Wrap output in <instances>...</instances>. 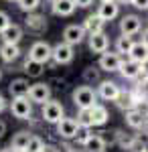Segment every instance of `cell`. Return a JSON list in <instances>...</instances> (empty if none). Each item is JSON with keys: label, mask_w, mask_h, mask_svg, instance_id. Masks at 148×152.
<instances>
[{"label": "cell", "mask_w": 148, "mask_h": 152, "mask_svg": "<svg viewBox=\"0 0 148 152\" xmlns=\"http://www.w3.org/2000/svg\"><path fill=\"white\" fill-rule=\"evenodd\" d=\"M138 152H148V146H144V148H140Z\"/></svg>", "instance_id": "obj_45"}, {"label": "cell", "mask_w": 148, "mask_h": 152, "mask_svg": "<svg viewBox=\"0 0 148 152\" xmlns=\"http://www.w3.org/2000/svg\"><path fill=\"white\" fill-rule=\"evenodd\" d=\"M0 37H2V43H12V45H18L21 41H23V26L16 23H10L2 33H0Z\"/></svg>", "instance_id": "obj_18"}, {"label": "cell", "mask_w": 148, "mask_h": 152, "mask_svg": "<svg viewBox=\"0 0 148 152\" xmlns=\"http://www.w3.org/2000/svg\"><path fill=\"white\" fill-rule=\"evenodd\" d=\"M6 107H8V102H6V97H4V95L0 94V114H2Z\"/></svg>", "instance_id": "obj_38"}, {"label": "cell", "mask_w": 148, "mask_h": 152, "mask_svg": "<svg viewBox=\"0 0 148 152\" xmlns=\"http://www.w3.org/2000/svg\"><path fill=\"white\" fill-rule=\"evenodd\" d=\"M8 107H10V114L18 120H31V116H33V102H31L29 95L12 97Z\"/></svg>", "instance_id": "obj_2"}, {"label": "cell", "mask_w": 148, "mask_h": 152, "mask_svg": "<svg viewBox=\"0 0 148 152\" xmlns=\"http://www.w3.org/2000/svg\"><path fill=\"white\" fill-rule=\"evenodd\" d=\"M4 134H6V124H4V122L0 120V138H2Z\"/></svg>", "instance_id": "obj_42"}, {"label": "cell", "mask_w": 148, "mask_h": 152, "mask_svg": "<svg viewBox=\"0 0 148 152\" xmlns=\"http://www.w3.org/2000/svg\"><path fill=\"white\" fill-rule=\"evenodd\" d=\"M103 26H106V20H103L102 16L97 14V12H93V14H87L85 18H83V28H85V33L87 35H93V33H102Z\"/></svg>", "instance_id": "obj_19"}, {"label": "cell", "mask_w": 148, "mask_h": 152, "mask_svg": "<svg viewBox=\"0 0 148 152\" xmlns=\"http://www.w3.org/2000/svg\"><path fill=\"white\" fill-rule=\"evenodd\" d=\"M59 152H73V150H71L69 144H61V146H59Z\"/></svg>", "instance_id": "obj_41"}, {"label": "cell", "mask_w": 148, "mask_h": 152, "mask_svg": "<svg viewBox=\"0 0 148 152\" xmlns=\"http://www.w3.org/2000/svg\"><path fill=\"white\" fill-rule=\"evenodd\" d=\"M0 79H2V69H0Z\"/></svg>", "instance_id": "obj_46"}, {"label": "cell", "mask_w": 148, "mask_h": 152, "mask_svg": "<svg viewBox=\"0 0 148 152\" xmlns=\"http://www.w3.org/2000/svg\"><path fill=\"white\" fill-rule=\"evenodd\" d=\"M8 2H16V0H8Z\"/></svg>", "instance_id": "obj_47"}, {"label": "cell", "mask_w": 148, "mask_h": 152, "mask_svg": "<svg viewBox=\"0 0 148 152\" xmlns=\"http://www.w3.org/2000/svg\"><path fill=\"white\" fill-rule=\"evenodd\" d=\"M100 67H87V69L83 71V81L87 83H93V81H100Z\"/></svg>", "instance_id": "obj_30"}, {"label": "cell", "mask_w": 148, "mask_h": 152, "mask_svg": "<svg viewBox=\"0 0 148 152\" xmlns=\"http://www.w3.org/2000/svg\"><path fill=\"white\" fill-rule=\"evenodd\" d=\"M118 4H132V0H118Z\"/></svg>", "instance_id": "obj_44"}, {"label": "cell", "mask_w": 148, "mask_h": 152, "mask_svg": "<svg viewBox=\"0 0 148 152\" xmlns=\"http://www.w3.org/2000/svg\"><path fill=\"white\" fill-rule=\"evenodd\" d=\"M73 57H75L73 45H69L65 41H61V43H57L53 47V63L55 65H69L73 61Z\"/></svg>", "instance_id": "obj_7"}, {"label": "cell", "mask_w": 148, "mask_h": 152, "mask_svg": "<svg viewBox=\"0 0 148 152\" xmlns=\"http://www.w3.org/2000/svg\"><path fill=\"white\" fill-rule=\"evenodd\" d=\"M142 31V20H140V16L138 14H126L122 16V20H120V33L122 35H138Z\"/></svg>", "instance_id": "obj_11"}, {"label": "cell", "mask_w": 148, "mask_h": 152, "mask_svg": "<svg viewBox=\"0 0 148 152\" xmlns=\"http://www.w3.org/2000/svg\"><path fill=\"white\" fill-rule=\"evenodd\" d=\"M87 47H89L91 53L102 55V53H106V51H108V47H110V39H108V35H106L103 31H102V33H93V35H89Z\"/></svg>", "instance_id": "obj_14"}, {"label": "cell", "mask_w": 148, "mask_h": 152, "mask_svg": "<svg viewBox=\"0 0 148 152\" xmlns=\"http://www.w3.org/2000/svg\"><path fill=\"white\" fill-rule=\"evenodd\" d=\"M75 4H77V8H89L93 0H75Z\"/></svg>", "instance_id": "obj_36"}, {"label": "cell", "mask_w": 148, "mask_h": 152, "mask_svg": "<svg viewBox=\"0 0 148 152\" xmlns=\"http://www.w3.org/2000/svg\"><path fill=\"white\" fill-rule=\"evenodd\" d=\"M97 14L102 16L106 23L118 18V14H120V4H118V0H106V2H102L100 8H97Z\"/></svg>", "instance_id": "obj_17"}, {"label": "cell", "mask_w": 148, "mask_h": 152, "mask_svg": "<svg viewBox=\"0 0 148 152\" xmlns=\"http://www.w3.org/2000/svg\"><path fill=\"white\" fill-rule=\"evenodd\" d=\"M21 47L18 45H12V43H2L0 45V59L4 63H14L16 59L21 57Z\"/></svg>", "instance_id": "obj_20"}, {"label": "cell", "mask_w": 148, "mask_h": 152, "mask_svg": "<svg viewBox=\"0 0 148 152\" xmlns=\"http://www.w3.org/2000/svg\"><path fill=\"white\" fill-rule=\"evenodd\" d=\"M122 55L116 51V53H102L100 55V61H97V67L102 71H106V73H118L120 71V65H122Z\"/></svg>", "instance_id": "obj_6"}, {"label": "cell", "mask_w": 148, "mask_h": 152, "mask_svg": "<svg viewBox=\"0 0 148 152\" xmlns=\"http://www.w3.org/2000/svg\"><path fill=\"white\" fill-rule=\"evenodd\" d=\"M140 69H142V75H144V77H148V59L144 61V63H140Z\"/></svg>", "instance_id": "obj_39"}, {"label": "cell", "mask_w": 148, "mask_h": 152, "mask_svg": "<svg viewBox=\"0 0 148 152\" xmlns=\"http://www.w3.org/2000/svg\"><path fill=\"white\" fill-rule=\"evenodd\" d=\"M132 6L138 10H148V0H132Z\"/></svg>", "instance_id": "obj_35"}, {"label": "cell", "mask_w": 148, "mask_h": 152, "mask_svg": "<svg viewBox=\"0 0 148 152\" xmlns=\"http://www.w3.org/2000/svg\"><path fill=\"white\" fill-rule=\"evenodd\" d=\"M128 57L132 59V61H136V63H144V61L148 59V47L142 43V41H138V43L132 45L130 53H128Z\"/></svg>", "instance_id": "obj_25"}, {"label": "cell", "mask_w": 148, "mask_h": 152, "mask_svg": "<svg viewBox=\"0 0 148 152\" xmlns=\"http://www.w3.org/2000/svg\"><path fill=\"white\" fill-rule=\"evenodd\" d=\"M136 87L142 91V95H144V97H148V77H144V75H142V81L138 83Z\"/></svg>", "instance_id": "obj_34"}, {"label": "cell", "mask_w": 148, "mask_h": 152, "mask_svg": "<svg viewBox=\"0 0 148 152\" xmlns=\"http://www.w3.org/2000/svg\"><path fill=\"white\" fill-rule=\"evenodd\" d=\"M29 140H31V132L21 130V132H16V134L12 136L10 146L14 148V150H18V152H24V150H26V144H29Z\"/></svg>", "instance_id": "obj_26"}, {"label": "cell", "mask_w": 148, "mask_h": 152, "mask_svg": "<svg viewBox=\"0 0 148 152\" xmlns=\"http://www.w3.org/2000/svg\"><path fill=\"white\" fill-rule=\"evenodd\" d=\"M8 24H10V16H8V12L0 10V33H2Z\"/></svg>", "instance_id": "obj_33"}, {"label": "cell", "mask_w": 148, "mask_h": 152, "mask_svg": "<svg viewBox=\"0 0 148 152\" xmlns=\"http://www.w3.org/2000/svg\"><path fill=\"white\" fill-rule=\"evenodd\" d=\"M41 152H59V146H55V144H45Z\"/></svg>", "instance_id": "obj_37"}, {"label": "cell", "mask_w": 148, "mask_h": 152, "mask_svg": "<svg viewBox=\"0 0 148 152\" xmlns=\"http://www.w3.org/2000/svg\"><path fill=\"white\" fill-rule=\"evenodd\" d=\"M55 126H57V136L63 138V140H75V136H77V132H79V124H77L75 118H65L63 116Z\"/></svg>", "instance_id": "obj_4"}, {"label": "cell", "mask_w": 148, "mask_h": 152, "mask_svg": "<svg viewBox=\"0 0 148 152\" xmlns=\"http://www.w3.org/2000/svg\"><path fill=\"white\" fill-rule=\"evenodd\" d=\"M95 91H97V97L103 99V102H116V99L120 97V94H122L120 85H118L116 81H110V79L100 81V85H97Z\"/></svg>", "instance_id": "obj_8"}, {"label": "cell", "mask_w": 148, "mask_h": 152, "mask_svg": "<svg viewBox=\"0 0 148 152\" xmlns=\"http://www.w3.org/2000/svg\"><path fill=\"white\" fill-rule=\"evenodd\" d=\"M134 43H136V41H134V37H132V35H120V37H118V41H116V51H118L120 55H128Z\"/></svg>", "instance_id": "obj_27"}, {"label": "cell", "mask_w": 148, "mask_h": 152, "mask_svg": "<svg viewBox=\"0 0 148 152\" xmlns=\"http://www.w3.org/2000/svg\"><path fill=\"white\" fill-rule=\"evenodd\" d=\"M43 146H45V142L41 140L39 136H31V140H29V144H26V150L24 152H41Z\"/></svg>", "instance_id": "obj_31"}, {"label": "cell", "mask_w": 148, "mask_h": 152, "mask_svg": "<svg viewBox=\"0 0 148 152\" xmlns=\"http://www.w3.org/2000/svg\"><path fill=\"white\" fill-rule=\"evenodd\" d=\"M29 89H31V83H29V79H24V77H16V79H12L10 85H8V91H10L12 97L29 95Z\"/></svg>", "instance_id": "obj_23"}, {"label": "cell", "mask_w": 148, "mask_h": 152, "mask_svg": "<svg viewBox=\"0 0 148 152\" xmlns=\"http://www.w3.org/2000/svg\"><path fill=\"white\" fill-rule=\"evenodd\" d=\"M23 71L29 75V77H34V79H39L43 73H45V63H39V61H34V59L26 57L23 63Z\"/></svg>", "instance_id": "obj_22"}, {"label": "cell", "mask_w": 148, "mask_h": 152, "mask_svg": "<svg viewBox=\"0 0 148 152\" xmlns=\"http://www.w3.org/2000/svg\"><path fill=\"white\" fill-rule=\"evenodd\" d=\"M100 2H106V0H100Z\"/></svg>", "instance_id": "obj_48"}, {"label": "cell", "mask_w": 148, "mask_h": 152, "mask_svg": "<svg viewBox=\"0 0 148 152\" xmlns=\"http://www.w3.org/2000/svg\"><path fill=\"white\" fill-rule=\"evenodd\" d=\"M118 73H120L124 79H128V81H134V79H138V77L142 75V69H140V63H136V61H132V59L128 57V59L122 61Z\"/></svg>", "instance_id": "obj_15"}, {"label": "cell", "mask_w": 148, "mask_h": 152, "mask_svg": "<svg viewBox=\"0 0 148 152\" xmlns=\"http://www.w3.org/2000/svg\"><path fill=\"white\" fill-rule=\"evenodd\" d=\"M140 41H142V43L148 47V28H144V31H142V39H140Z\"/></svg>", "instance_id": "obj_40"}, {"label": "cell", "mask_w": 148, "mask_h": 152, "mask_svg": "<svg viewBox=\"0 0 148 152\" xmlns=\"http://www.w3.org/2000/svg\"><path fill=\"white\" fill-rule=\"evenodd\" d=\"M91 128H79V132H77V136H75V140H77V144L79 146H85V142H87V138H89V132Z\"/></svg>", "instance_id": "obj_32"}, {"label": "cell", "mask_w": 148, "mask_h": 152, "mask_svg": "<svg viewBox=\"0 0 148 152\" xmlns=\"http://www.w3.org/2000/svg\"><path fill=\"white\" fill-rule=\"evenodd\" d=\"M126 124L132 130H142L148 126V114H144L140 107H132V110H126Z\"/></svg>", "instance_id": "obj_9"}, {"label": "cell", "mask_w": 148, "mask_h": 152, "mask_svg": "<svg viewBox=\"0 0 148 152\" xmlns=\"http://www.w3.org/2000/svg\"><path fill=\"white\" fill-rule=\"evenodd\" d=\"M106 138H103L102 134H89V138L85 142V150L87 152H106Z\"/></svg>", "instance_id": "obj_24"}, {"label": "cell", "mask_w": 148, "mask_h": 152, "mask_svg": "<svg viewBox=\"0 0 148 152\" xmlns=\"http://www.w3.org/2000/svg\"><path fill=\"white\" fill-rule=\"evenodd\" d=\"M0 152H18V150H14L12 146H6V148H2V150H0Z\"/></svg>", "instance_id": "obj_43"}, {"label": "cell", "mask_w": 148, "mask_h": 152, "mask_svg": "<svg viewBox=\"0 0 148 152\" xmlns=\"http://www.w3.org/2000/svg\"><path fill=\"white\" fill-rule=\"evenodd\" d=\"M77 124H79V128H93L91 107H83V110L77 112Z\"/></svg>", "instance_id": "obj_28"}, {"label": "cell", "mask_w": 148, "mask_h": 152, "mask_svg": "<svg viewBox=\"0 0 148 152\" xmlns=\"http://www.w3.org/2000/svg\"><path fill=\"white\" fill-rule=\"evenodd\" d=\"M91 120H93V128H100V126H106L108 120H110V112L108 107L102 104H95L91 107Z\"/></svg>", "instance_id": "obj_21"}, {"label": "cell", "mask_w": 148, "mask_h": 152, "mask_svg": "<svg viewBox=\"0 0 148 152\" xmlns=\"http://www.w3.org/2000/svg\"><path fill=\"white\" fill-rule=\"evenodd\" d=\"M16 4H18V8L23 12H34L39 6H41V0H16Z\"/></svg>", "instance_id": "obj_29"}, {"label": "cell", "mask_w": 148, "mask_h": 152, "mask_svg": "<svg viewBox=\"0 0 148 152\" xmlns=\"http://www.w3.org/2000/svg\"><path fill=\"white\" fill-rule=\"evenodd\" d=\"M29 97H31L33 104L43 105L45 102L51 99V87L47 83H33L31 89H29Z\"/></svg>", "instance_id": "obj_13"}, {"label": "cell", "mask_w": 148, "mask_h": 152, "mask_svg": "<svg viewBox=\"0 0 148 152\" xmlns=\"http://www.w3.org/2000/svg\"><path fill=\"white\" fill-rule=\"evenodd\" d=\"M71 99L77 110H83V107H93L97 104V91L91 87V85H77L71 94Z\"/></svg>", "instance_id": "obj_1"}, {"label": "cell", "mask_w": 148, "mask_h": 152, "mask_svg": "<svg viewBox=\"0 0 148 152\" xmlns=\"http://www.w3.org/2000/svg\"><path fill=\"white\" fill-rule=\"evenodd\" d=\"M77 8L75 0H51V12L55 16H71Z\"/></svg>", "instance_id": "obj_16"}, {"label": "cell", "mask_w": 148, "mask_h": 152, "mask_svg": "<svg viewBox=\"0 0 148 152\" xmlns=\"http://www.w3.org/2000/svg\"><path fill=\"white\" fill-rule=\"evenodd\" d=\"M65 116V107L59 99H49L43 104V110H41V118L47 124H57L61 118Z\"/></svg>", "instance_id": "obj_3"}, {"label": "cell", "mask_w": 148, "mask_h": 152, "mask_svg": "<svg viewBox=\"0 0 148 152\" xmlns=\"http://www.w3.org/2000/svg\"><path fill=\"white\" fill-rule=\"evenodd\" d=\"M29 57L39 61V63H49L53 59V47L47 41H34L29 49Z\"/></svg>", "instance_id": "obj_5"}, {"label": "cell", "mask_w": 148, "mask_h": 152, "mask_svg": "<svg viewBox=\"0 0 148 152\" xmlns=\"http://www.w3.org/2000/svg\"><path fill=\"white\" fill-rule=\"evenodd\" d=\"M85 28H83V24H67L65 28H63V41L69 43V45H79L83 43V39H85Z\"/></svg>", "instance_id": "obj_10"}, {"label": "cell", "mask_w": 148, "mask_h": 152, "mask_svg": "<svg viewBox=\"0 0 148 152\" xmlns=\"http://www.w3.org/2000/svg\"><path fill=\"white\" fill-rule=\"evenodd\" d=\"M24 26H26V31L29 33H37V35H41V33H45L47 31V18L45 14H39V12H29L26 14V20H24Z\"/></svg>", "instance_id": "obj_12"}]
</instances>
